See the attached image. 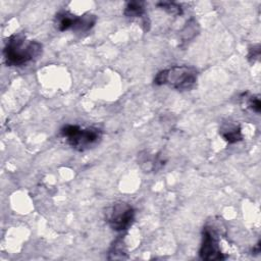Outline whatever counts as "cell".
I'll return each instance as SVG.
<instances>
[{
  "label": "cell",
  "instance_id": "cell-6",
  "mask_svg": "<svg viewBox=\"0 0 261 261\" xmlns=\"http://www.w3.org/2000/svg\"><path fill=\"white\" fill-rule=\"evenodd\" d=\"M199 256L203 260H224L226 256L221 252L219 237L215 227L207 224L203 227L202 243L199 249Z\"/></svg>",
  "mask_w": 261,
  "mask_h": 261
},
{
  "label": "cell",
  "instance_id": "cell-13",
  "mask_svg": "<svg viewBox=\"0 0 261 261\" xmlns=\"http://www.w3.org/2000/svg\"><path fill=\"white\" fill-rule=\"evenodd\" d=\"M246 104L247 107L250 108L252 111L256 112V113H260L261 111V102L258 96H250L248 97V99L246 100Z\"/></svg>",
  "mask_w": 261,
  "mask_h": 261
},
{
  "label": "cell",
  "instance_id": "cell-10",
  "mask_svg": "<svg viewBox=\"0 0 261 261\" xmlns=\"http://www.w3.org/2000/svg\"><path fill=\"white\" fill-rule=\"evenodd\" d=\"M108 254H109L108 259H126V258H128L127 251H126L124 243L122 242L121 239L114 241V243L110 247Z\"/></svg>",
  "mask_w": 261,
  "mask_h": 261
},
{
  "label": "cell",
  "instance_id": "cell-2",
  "mask_svg": "<svg viewBox=\"0 0 261 261\" xmlns=\"http://www.w3.org/2000/svg\"><path fill=\"white\" fill-rule=\"evenodd\" d=\"M198 70L190 65H174L160 70L154 77L157 86H168L178 91H188L195 87Z\"/></svg>",
  "mask_w": 261,
  "mask_h": 261
},
{
  "label": "cell",
  "instance_id": "cell-9",
  "mask_svg": "<svg viewBox=\"0 0 261 261\" xmlns=\"http://www.w3.org/2000/svg\"><path fill=\"white\" fill-rule=\"evenodd\" d=\"M220 135L228 144H234L243 140L242 129L237 124H225L220 128Z\"/></svg>",
  "mask_w": 261,
  "mask_h": 261
},
{
  "label": "cell",
  "instance_id": "cell-5",
  "mask_svg": "<svg viewBox=\"0 0 261 261\" xmlns=\"http://www.w3.org/2000/svg\"><path fill=\"white\" fill-rule=\"evenodd\" d=\"M96 21V15L91 13L75 15L62 10L55 15V25L59 32L72 31L76 33H86L95 25Z\"/></svg>",
  "mask_w": 261,
  "mask_h": 261
},
{
  "label": "cell",
  "instance_id": "cell-4",
  "mask_svg": "<svg viewBox=\"0 0 261 261\" xmlns=\"http://www.w3.org/2000/svg\"><path fill=\"white\" fill-rule=\"evenodd\" d=\"M136 211L134 207L124 201L114 202L107 207L105 211V219L108 225L117 232L127 230L135 221Z\"/></svg>",
  "mask_w": 261,
  "mask_h": 261
},
{
  "label": "cell",
  "instance_id": "cell-12",
  "mask_svg": "<svg viewBox=\"0 0 261 261\" xmlns=\"http://www.w3.org/2000/svg\"><path fill=\"white\" fill-rule=\"evenodd\" d=\"M197 32H198V25H197L196 21L191 20V21L187 22L186 27L181 31V37H182V39L185 41L191 40V39H193L196 36Z\"/></svg>",
  "mask_w": 261,
  "mask_h": 261
},
{
  "label": "cell",
  "instance_id": "cell-1",
  "mask_svg": "<svg viewBox=\"0 0 261 261\" xmlns=\"http://www.w3.org/2000/svg\"><path fill=\"white\" fill-rule=\"evenodd\" d=\"M42 51L43 45L40 42L17 33L6 39L2 53L7 66L19 67L37 60L42 55Z\"/></svg>",
  "mask_w": 261,
  "mask_h": 261
},
{
  "label": "cell",
  "instance_id": "cell-3",
  "mask_svg": "<svg viewBox=\"0 0 261 261\" xmlns=\"http://www.w3.org/2000/svg\"><path fill=\"white\" fill-rule=\"evenodd\" d=\"M60 137L76 151H86L99 144L102 139V130L96 126L83 127L77 124H64L59 130Z\"/></svg>",
  "mask_w": 261,
  "mask_h": 261
},
{
  "label": "cell",
  "instance_id": "cell-8",
  "mask_svg": "<svg viewBox=\"0 0 261 261\" xmlns=\"http://www.w3.org/2000/svg\"><path fill=\"white\" fill-rule=\"evenodd\" d=\"M165 163V160L160 157V155L149 154L145 152L144 155H139V164L145 172L157 171Z\"/></svg>",
  "mask_w": 261,
  "mask_h": 261
},
{
  "label": "cell",
  "instance_id": "cell-14",
  "mask_svg": "<svg viewBox=\"0 0 261 261\" xmlns=\"http://www.w3.org/2000/svg\"><path fill=\"white\" fill-rule=\"evenodd\" d=\"M260 56V49H259V45H257L256 47L250 48L249 49V53H248V59L251 62H254L256 59H258Z\"/></svg>",
  "mask_w": 261,
  "mask_h": 261
},
{
  "label": "cell",
  "instance_id": "cell-7",
  "mask_svg": "<svg viewBox=\"0 0 261 261\" xmlns=\"http://www.w3.org/2000/svg\"><path fill=\"white\" fill-rule=\"evenodd\" d=\"M123 14L129 18H141L144 25V30L148 31L150 21L146 15V9L144 2L141 1H129L125 4Z\"/></svg>",
  "mask_w": 261,
  "mask_h": 261
},
{
  "label": "cell",
  "instance_id": "cell-11",
  "mask_svg": "<svg viewBox=\"0 0 261 261\" xmlns=\"http://www.w3.org/2000/svg\"><path fill=\"white\" fill-rule=\"evenodd\" d=\"M156 5L161 8L162 10H164L165 12H167L170 15L173 16H178L181 15L184 13V9L181 8L180 4L176 3V2H171V1H161L156 3Z\"/></svg>",
  "mask_w": 261,
  "mask_h": 261
}]
</instances>
